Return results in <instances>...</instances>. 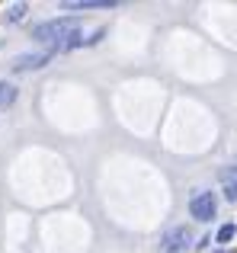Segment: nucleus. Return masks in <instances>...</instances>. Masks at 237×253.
Wrapping results in <instances>:
<instances>
[{"label":"nucleus","instance_id":"obj_5","mask_svg":"<svg viewBox=\"0 0 237 253\" xmlns=\"http://www.w3.org/2000/svg\"><path fill=\"white\" fill-rule=\"evenodd\" d=\"M218 179H221V189H225V199L237 202V167H225L218 173Z\"/></svg>","mask_w":237,"mask_h":253},{"label":"nucleus","instance_id":"obj_4","mask_svg":"<svg viewBox=\"0 0 237 253\" xmlns=\"http://www.w3.org/2000/svg\"><path fill=\"white\" fill-rule=\"evenodd\" d=\"M51 55H55V48L51 51H29V55H19V58H13V71H36V68H42V64H48Z\"/></svg>","mask_w":237,"mask_h":253},{"label":"nucleus","instance_id":"obj_10","mask_svg":"<svg viewBox=\"0 0 237 253\" xmlns=\"http://www.w3.org/2000/svg\"><path fill=\"white\" fill-rule=\"evenodd\" d=\"M215 253H225V250H215Z\"/></svg>","mask_w":237,"mask_h":253},{"label":"nucleus","instance_id":"obj_9","mask_svg":"<svg viewBox=\"0 0 237 253\" xmlns=\"http://www.w3.org/2000/svg\"><path fill=\"white\" fill-rule=\"evenodd\" d=\"M234 231H237L234 224H221V228H218V241H221V244H228V241L234 237Z\"/></svg>","mask_w":237,"mask_h":253},{"label":"nucleus","instance_id":"obj_2","mask_svg":"<svg viewBox=\"0 0 237 253\" xmlns=\"http://www.w3.org/2000/svg\"><path fill=\"white\" fill-rule=\"evenodd\" d=\"M215 211H218V199H215L212 192H196V196L189 199V215H193L196 221H212Z\"/></svg>","mask_w":237,"mask_h":253},{"label":"nucleus","instance_id":"obj_6","mask_svg":"<svg viewBox=\"0 0 237 253\" xmlns=\"http://www.w3.org/2000/svg\"><path fill=\"white\" fill-rule=\"evenodd\" d=\"M64 10H109L116 6V0H64Z\"/></svg>","mask_w":237,"mask_h":253},{"label":"nucleus","instance_id":"obj_7","mask_svg":"<svg viewBox=\"0 0 237 253\" xmlns=\"http://www.w3.org/2000/svg\"><path fill=\"white\" fill-rule=\"evenodd\" d=\"M13 103H16V86L0 81V109H3V106H13Z\"/></svg>","mask_w":237,"mask_h":253},{"label":"nucleus","instance_id":"obj_3","mask_svg":"<svg viewBox=\"0 0 237 253\" xmlns=\"http://www.w3.org/2000/svg\"><path fill=\"white\" fill-rule=\"evenodd\" d=\"M189 241H193L189 228H186V224H180V228H173V231L163 234V253H183Z\"/></svg>","mask_w":237,"mask_h":253},{"label":"nucleus","instance_id":"obj_8","mask_svg":"<svg viewBox=\"0 0 237 253\" xmlns=\"http://www.w3.org/2000/svg\"><path fill=\"white\" fill-rule=\"evenodd\" d=\"M26 10H29L26 3H13L10 10H6V16H3V19H6V23H19V19L26 16Z\"/></svg>","mask_w":237,"mask_h":253},{"label":"nucleus","instance_id":"obj_1","mask_svg":"<svg viewBox=\"0 0 237 253\" xmlns=\"http://www.w3.org/2000/svg\"><path fill=\"white\" fill-rule=\"evenodd\" d=\"M80 19L77 16H58V19H48V23H39L32 29V39L42 45H55V48H74L80 45Z\"/></svg>","mask_w":237,"mask_h":253}]
</instances>
